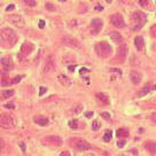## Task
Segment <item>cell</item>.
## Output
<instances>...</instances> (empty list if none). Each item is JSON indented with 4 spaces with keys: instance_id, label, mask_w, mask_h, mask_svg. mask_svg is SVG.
Here are the masks:
<instances>
[{
    "instance_id": "cell-1",
    "label": "cell",
    "mask_w": 156,
    "mask_h": 156,
    "mask_svg": "<svg viewBox=\"0 0 156 156\" xmlns=\"http://www.w3.org/2000/svg\"><path fill=\"white\" fill-rule=\"evenodd\" d=\"M17 42V35L13 29L4 28L0 30V46L11 48Z\"/></svg>"
},
{
    "instance_id": "cell-2",
    "label": "cell",
    "mask_w": 156,
    "mask_h": 156,
    "mask_svg": "<svg viewBox=\"0 0 156 156\" xmlns=\"http://www.w3.org/2000/svg\"><path fill=\"white\" fill-rule=\"evenodd\" d=\"M132 21H133V31H139L147 22V15L142 12H135L132 15Z\"/></svg>"
},
{
    "instance_id": "cell-3",
    "label": "cell",
    "mask_w": 156,
    "mask_h": 156,
    "mask_svg": "<svg viewBox=\"0 0 156 156\" xmlns=\"http://www.w3.org/2000/svg\"><path fill=\"white\" fill-rule=\"evenodd\" d=\"M95 51L98 53V55L101 56V58H108V56H110V54L113 52L111 46H110L107 42H99V44L95 46Z\"/></svg>"
},
{
    "instance_id": "cell-4",
    "label": "cell",
    "mask_w": 156,
    "mask_h": 156,
    "mask_svg": "<svg viewBox=\"0 0 156 156\" xmlns=\"http://www.w3.org/2000/svg\"><path fill=\"white\" fill-rule=\"evenodd\" d=\"M0 126L2 129H12L15 126V119L9 114H0Z\"/></svg>"
},
{
    "instance_id": "cell-5",
    "label": "cell",
    "mask_w": 156,
    "mask_h": 156,
    "mask_svg": "<svg viewBox=\"0 0 156 156\" xmlns=\"http://www.w3.org/2000/svg\"><path fill=\"white\" fill-rule=\"evenodd\" d=\"M110 23L111 25H114L115 28H124L125 27V22L123 16L119 14V13H116V14H113L110 16Z\"/></svg>"
},
{
    "instance_id": "cell-6",
    "label": "cell",
    "mask_w": 156,
    "mask_h": 156,
    "mask_svg": "<svg viewBox=\"0 0 156 156\" xmlns=\"http://www.w3.org/2000/svg\"><path fill=\"white\" fill-rule=\"evenodd\" d=\"M62 42L64 45H67V46H69V47H71V48H81V47H82L81 42H78L76 38L70 37V36H65V37H63Z\"/></svg>"
},
{
    "instance_id": "cell-7",
    "label": "cell",
    "mask_w": 156,
    "mask_h": 156,
    "mask_svg": "<svg viewBox=\"0 0 156 156\" xmlns=\"http://www.w3.org/2000/svg\"><path fill=\"white\" fill-rule=\"evenodd\" d=\"M75 148H76L78 152H86V150L92 149V146L90 145L86 140L78 139V140H76V142H75Z\"/></svg>"
},
{
    "instance_id": "cell-8",
    "label": "cell",
    "mask_w": 156,
    "mask_h": 156,
    "mask_svg": "<svg viewBox=\"0 0 156 156\" xmlns=\"http://www.w3.org/2000/svg\"><path fill=\"white\" fill-rule=\"evenodd\" d=\"M8 21L11 22L13 25L17 27V28H23L25 25V21H24V19L22 17L21 15H11L8 17Z\"/></svg>"
},
{
    "instance_id": "cell-9",
    "label": "cell",
    "mask_w": 156,
    "mask_h": 156,
    "mask_svg": "<svg viewBox=\"0 0 156 156\" xmlns=\"http://www.w3.org/2000/svg\"><path fill=\"white\" fill-rule=\"evenodd\" d=\"M33 51H35V46H33V44H31V42H25L21 46L20 56H28V55H30Z\"/></svg>"
},
{
    "instance_id": "cell-10",
    "label": "cell",
    "mask_w": 156,
    "mask_h": 156,
    "mask_svg": "<svg viewBox=\"0 0 156 156\" xmlns=\"http://www.w3.org/2000/svg\"><path fill=\"white\" fill-rule=\"evenodd\" d=\"M55 67H56V64H55V61H54V58L51 55V56H48V59L46 60V62L44 64L42 71H44V73H52V71H54Z\"/></svg>"
},
{
    "instance_id": "cell-11",
    "label": "cell",
    "mask_w": 156,
    "mask_h": 156,
    "mask_svg": "<svg viewBox=\"0 0 156 156\" xmlns=\"http://www.w3.org/2000/svg\"><path fill=\"white\" fill-rule=\"evenodd\" d=\"M44 142L45 144H50L53 146H61L62 145V139L58 135H50V137H46L44 138Z\"/></svg>"
},
{
    "instance_id": "cell-12",
    "label": "cell",
    "mask_w": 156,
    "mask_h": 156,
    "mask_svg": "<svg viewBox=\"0 0 156 156\" xmlns=\"http://www.w3.org/2000/svg\"><path fill=\"white\" fill-rule=\"evenodd\" d=\"M127 52H129L127 46H126L125 44L121 45V46L117 48V58L123 62L125 59H126V56H127Z\"/></svg>"
},
{
    "instance_id": "cell-13",
    "label": "cell",
    "mask_w": 156,
    "mask_h": 156,
    "mask_svg": "<svg viewBox=\"0 0 156 156\" xmlns=\"http://www.w3.org/2000/svg\"><path fill=\"white\" fill-rule=\"evenodd\" d=\"M91 27H92V29L94 30V33H98V32L102 29L104 22H102V20H100V19H93L91 21Z\"/></svg>"
},
{
    "instance_id": "cell-14",
    "label": "cell",
    "mask_w": 156,
    "mask_h": 156,
    "mask_svg": "<svg viewBox=\"0 0 156 156\" xmlns=\"http://www.w3.org/2000/svg\"><path fill=\"white\" fill-rule=\"evenodd\" d=\"M0 63L2 64V67L6 69V70H12L14 64H13V60L9 56H6V58H1L0 59Z\"/></svg>"
},
{
    "instance_id": "cell-15",
    "label": "cell",
    "mask_w": 156,
    "mask_h": 156,
    "mask_svg": "<svg viewBox=\"0 0 156 156\" xmlns=\"http://www.w3.org/2000/svg\"><path fill=\"white\" fill-rule=\"evenodd\" d=\"M33 122H35L36 124L40 125V126H47L48 123H50V119H48L47 117L42 116V115H38V116L33 117Z\"/></svg>"
},
{
    "instance_id": "cell-16",
    "label": "cell",
    "mask_w": 156,
    "mask_h": 156,
    "mask_svg": "<svg viewBox=\"0 0 156 156\" xmlns=\"http://www.w3.org/2000/svg\"><path fill=\"white\" fill-rule=\"evenodd\" d=\"M130 79H131V82L134 84V85H138V84H140V82H141L142 76H141L140 73L131 71V73H130Z\"/></svg>"
},
{
    "instance_id": "cell-17",
    "label": "cell",
    "mask_w": 156,
    "mask_h": 156,
    "mask_svg": "<svg viewBox=\"0 0 156 156\" xmlns=\"http://www.w3.org/2000/svg\"><path fill=\"white\" fill-rule=\"evenodd\" d=\"M95 96H96V99L101 102L102 104L104 106H108V104H110V99H109V96L107 95V94L104 93H96L95 94Z\"/></svg>"
},
{
    "instance_id": "cell-18",
    "label": "cell",
    "mask_w": 156,
    "mask_h": 156,
    "mask_svg": "<svg viewBox=\"0 0 156 156\" xmlns=\"http://www.w3.org/2000/svg\"><path fill=\"white\" fill-rule=\"evenodd\" d=\"M134 46L139 52L144 50V47H145V42H144V38H142L141 36H137L134 38Z\"/></svg>"
},
{
    "instance_id": "cell-19",
    "label": "cell",
    "mask_w": 156,
    "mask_h": 156,
    "mask_svg": "<svg viewBox=\"0 0 156 156\" xmlns=\"http://www.w3.org/2000/svg\"><path fill=\"white\" fill-rule=\"evenodd\" d=\"M109 37H110V39H111L114 42H121L122 40H123L122 35H121L118 31H110L109 32Z\"/></svg>"
},
{
    "instance_id": "cell-20",
    "label": "cell",
    "mask_w": 156,
    "mask_h": 156,
    "mask_svg": "<svg viewBox=\"0 0 156 156\" xmlns=\"http://www.w3.org/2000/svg\"><path fill=\"white\" fill-rule=\"evenodd\" d=\"M152 90V86H150V84H146L144 85L142 87H141V90L138 92V96L139 98H142V96H146L147 94L149 93V91Z\"/></svg>"
},
{
    "instance_id": "cell-21",
    "label": "cell",
    "mask_w": 156,
    "mask_h": 156,
    "mask_svg": "<svg viewBox=\"0 0 156 156\" xmlns=\"http://www.w3.org/2000/svg\"><path fill=\"white\" fill-rule=\"evenodd\" d=\"M59 82L62 84L64 87H69V86L71 85L70 78H68V77L64 76V75H60V76H59Z\"/></svg>"
},
{
    "instance_id": "cell-22",
    "label": "cell",
    "mask_w": 156,
    "mask_h": 156,
    "mask_svg": "<svg viewBox=\"0 0 156 156\" xmlns=\"http://www.w3.org/2000/svg\"><path fill=\"white\" fill-rule=\"evenodd\" d=\"M145 148L152 155H156V144H154V142H147L145 145Z\"/></svg>"
},
{
    "instance_id": "cell-23",
    "label": "cell",
    "mask_w": 156,
    "mask_h": 156,
    "mask_svg": "<svg viewBox=\"0 0 156 156\" xmlns=\"http://www.w3.org/2000/svg\"><path fill=\"white\" fill-rule=\"evenodd\" d=\"M116 135L118 138H122V137H129V130L126 129H118L117 132H116Z\"/></svg>"
},
{
    "instance_id": "cell-24",
    "label": "cell",
    "mask_w": 156,
    "mask_h": 156,
    "mask_svg": "<svg viewBox=\"0 0 156 156\" xmlns=\"http://www.w3.org/2000/svg\"><path fill=\"white\" fill-rule=\"evenodd\" d=\"M79 122H78V119H71V121H69V127L70 129H73V130H77L78 127H79Z\"/></svg>"
},
{
    "instance_id": "cell-25",
    "label": "cell",
    "mask_w": 156,
    "mask_h": 156,
    "mask_svg": "<svg viewBox=\"0 0 156 156\" xmlns=\"http://www.w3.org/2000/svg\"><path fill=\"white\" fill-rule=\"evenodd\" d=\"M111 138H113V132H111V131H109V130H107V131L104 132V141H106V142H109V141L111 140Z\"/></svg>"
},
{
    "instance_id": "cell-26",
    "label": "cell",
    "mask_w": 156,
    "mask_h": 156,
    "mask_svg": "<svg viewBox=\"0 0 156 156\" xmlns=\"http://www.w3.org/2000/svg\"><path fill=\"white\" fill-rule=\"evenodd\" d=\"M83 111V104H77L73 108V115H79Z\"/></svg>"
},
{
    "instance_id": "cell-27",
    "label": "cell",
    "mask_w": 156,
    "mask_h": 156,
    "mask_svg": "<svg viewBox=\"0 0 156 156\" xmlns=\"http://www.w3.org/2000/svg\"><path fill=\"white\" fill-rule=\"evenodd\" d=\"M13 94H14V91H13V90H7V91H4V92L1 93V95H2L4 99H7V98L12 96Z\"/></svg>"
},
{
    "instance_id": "cell-28",
    "label": "cell",
    "mask_w": 156,
    "mask_h": 156,
    "mask_svg": "<svg viewBox=\"0 0 156 156\" xmlns=\"http://www.w3.org/2000/svg\"><path fill=\"white\" fill-rule=\"evenodd\" d=\"M45 7H46V9H47V11H50V12H55L56 11V7L53 5L52 2H46V4H45Z\"/></svg>"
},
{
    "instance_id": "cell-29",
    "label": "cell",
    "mask_w": 156,
    "mask_h": 156,
    "mask_svg": "<svg viewBox=\"0 0 156 156\" xmlns=\"http://www.w3.org/2000/svg\"><path fill=\"white\" fill-rule=\"evenodd\" d=\"M100 127H101V124H100L99 121H94L93 123H92V130L93 131H98Z\"/></svg>"
},
{
    "instance_id": "cell-30",
    "label": "cell",
    "mask_w": 156,
    "mask_h": 156,
    "mask_svg": "<svg viewBox=\"0 0 156 156\" xmlns=\"http://www.w3.org/2000/svg\"><path fill=\"white\" fill-rule=\"evenodd\" d=\"M28 6H30V7H35L36 5H37V1L36 0H23Z\"/></svg>"
},
{
    "instance_id": "cell-31",
    "label": "cell",
    "mask_w": 156,
    "mask_h": 156,
    "mask_svg": "<svg viewBox=\"0 0 156 156\" xmlns=\"http://www.w3.org/2000/svg\"><path fill=\"white\" fill-rule=\"evenodd\" d=\"M139 5L142 7V8H148V0H139Z\"/></svg>"
},
{
    "instance_id": "cell-32",
    "label": "cell",
    "mask_w": 156,
    "mask_h": 156,
    "mask_svg": "<svg viewBox=\"0 0 156 156\" xmlns=\"http://www.w3.org/2000/svg\"><path fill=\"white\" fill-rule=\"evenodd\" d=\"M150 35H152V37L156 38V24L155 25H153V27L150 28Z\"/></svg>"
},
{
    "instance_id": "cell-33",
    "label": "cell",
    "mask_w": 156,
    "mask_h": 156,
    "mask_svg": "<svg viewBox=\"0 0 156 156\" xmlns=\"http://www.w3.org/2000/svg\"><path fill=\"white\" fill-rule=\"evenodd\" d=\"M125 145H126V141H125V140H119V141L117 142V147H118V148H123Z\"/></svg>"
},
{
    "instance_id": "cell-34",
    "label": "cell",
    "mask_w": 156,
    "mask_h": 156,
    "mask_svg": "<svg viewBox=\"0 0 156 156\" xmlns=\"http://www.w3.org/2000/svg\"><path fill=\"white\" fill-rule=\"evenodd\" d=\"M46 91H47V88H46L45 86H40V91H39V96H42L44 94L46 93Z\"/></svg>"
},
{
    "instance_id": "cell-35",
    "label": "cell",
    "mask_w": 156,
    "mask_h": 156,
    "mask_svg": "<svg viewBox=\"0 0 156 156\" xmlns=\"http://www.w3.org/2000/svg\"><path fill=\"white\" fill-rule=\"evenodd\" d=\"M101 117L108 121V119H110V114H109V113H106V111H104V113H102V114H101Z\"/></svg>"
},
{
    "instance_id": "cell-36",
    "label": "cell",
    "mask_w": 156,
    "mask_h": 156,
    "mask_svg": "<svg viewBox=\"0 0 156 156\" xmlns=\"http://www.w3.org/2000/svg\"><path fill=\"white\" fill-rule=\"evenodd\" d=\"M21 79H22V76H17V77H15V79H14V81H12L11 83L12 84H16V83H19V82H21Z\"/></svg>"
},
{
    "instance_id": "cell-37",
    "label": "cell",
    "mask_w": 156,
    "mask_h": 156,
    "mask_svg": "<svg viewBox=\"0 0 156 156\" xmlns=\"http://www.w3.org/2000/svg\"><path fill=\"white\" fill-rule=\"evenodd\" d=\"M15 9V6L14 5H9L6 7V12H11V11H14Z\"/></svg>"
},
{
    "instance_id": "cell-38",
    "label": "cell",
    "mask_w": 156,
    "mask_h": 156,
    "mask_svg": "<svg viewBox=\"0 0 156 156\" xmlns=\"http://www.w3.org/2000/svg\"><path fill=\"white\" fill-rule=\"evenodd\" d=\"M5 108H7V109H14L15 106H14L13 104H5Z\"/></svg>"
},
{
    "instance_id": "cell-39",
    "label": "cell",
    "mask_w": 156,
    "mask_h": 156,
    "mask_svg": "<svg viewBox=\"0 0 156 156\" xmlns=\"http://www.w3.org/2000/svg\"><path fill=\"white\" fill-rule=\"evenodd\" d=\"M60 156H71V154H70L68 150H64V152H62V153H61V155H60Z\"/></svg>"
},
{
    "instance_id": "cell-40",
    "label": "cell",
    "mask_w": 156,
    "mask_h": 156,
    "mask_svg": "<svg viewBox=\"0 0 156 156\" xmlns=\"http://www.w3.org/2000/svg\"><path fill=\"white\" fill-rule=\"evenodd\" d=\"M85 115H86V117H87V118H91V117L93 116V113H92V111H87Z\"/></svg>"
},
{
    "instance_id": "cell-41",
    "label": "cell",
    "mask_w": 156,
    "mask_h": 156,
    "mask_svg": "<svg viewBox=\"0 0 156 156\" xmlns=\"http://www.w3.org/2000/svg\"><path fill=\"white\" fill-rule=\"evenodd\" d=\"M44 27H45V22L42 21V20H40V21H39V28H40V29H42Z\"/></svg>"
},
{
    "instance_id": "cell-42",
    "label": "cell",
    "mask_w": 156,
    "mask_h": 156,
    "mask_svg": "<svg viewBox=\"0 0 156 156\" xmlns=\"http://www.w3.org/2000/svg\"><path fill=\"white\" fill-rule=\"evenodd\" d=\"M4 146H5V142H4V140H2L1 138H0V150H1L2 148H4Z\"/></svg>"
},
{
    "instance_id": "cell-43",
    "label": "cell",
    "mask_w": 156,
    "mask_h": 156,
    "mask_svg": "<svg viewBox=\"0 0 156 156\" xmlns=\"http://www.w3.org/2000/svg\"><path fill=\"white\" fill-rule=\"evenodd\" d=\"M152 119H153L154 123H156V113H154V114L152 115Z\"/></svg>"
},
{
    "instance_id": "cell-44",
    "label": "cell",
    "mask_w": 156,
    "mask_h": 156,
    "mask_svg": "<svg viewBox=\"0 0 156 156\" xmlns=\"http://www.w3.org/2000/svg\"><path fill=\"white\" fill-rule=\"evenodd\" d=\"M68 69H69V71H71V73H73V70H75V67H73V65H70V67H69Z\"/></svg>"
},
{
    "instance_id": "cell-45",
    "label": "cell",
    "mask_w": 156,
    "mask_h": 156,
    "mask_svg": "<svg viewBox=\"0 0 156 156\" xmlns=\"http://www.w3.org/2000/svg\"><path fill=\"white\" fill-rule=\"evenodd\" d=\"M95 9H96V11H102L104 8H102V7H100V6H96V8H95Z\"/></svg>"
},
{
    "instance_id": "cell-46",
    "label": "cell",
    "mask_w": 156,
    "mask_h": 156,
    "mask_svg": "<svg viewBox=\"0 0 156 156\" xmlns=\"http://www.w3.org/2000/svg\"><path fill=\"white\" fill-rule=\"evenodd\" d=\"M21 148L23 152H25V147H24V144H21Z\"/></svg>"
},
{
    "instance_id": "cell-47",
    "label": "cell",
    "mask_w": 156,
    "mask_h": 156,
    "mask_svg": "<svg viewBox=\"0 0 156 156\" xmlns=\"http://www.w3.org/2000/svg\"><path fill=\"white\" fill-rule=\"evenodd\" d=\"M59 1H61V2H64V1H67V0H59Z\"/></svg>"
},
{
    "instance_id": "cell-48",
    "label": "cell",
    "mask_w": 156,
    "mask_h": 156,
    "mask_svg": "<svg viewBox=\"0 0 156 156\" xmlns=\"http://www.w3.org/2000/svg\"><path fill=\"white\" fill-rule=\"evenodd\" d=\"M107 1H108V2H110V1H111V0H107Z\"/></svg>"
}]
</instances>
